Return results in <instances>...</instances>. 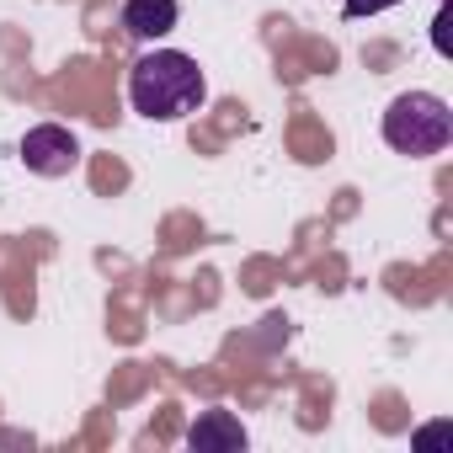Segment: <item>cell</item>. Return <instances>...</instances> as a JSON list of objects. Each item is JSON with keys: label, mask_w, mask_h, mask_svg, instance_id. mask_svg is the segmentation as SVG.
I'll use <instances>...</instances> for the list:
<instances>
[{"label": "cell", "mask_w": 453, "mask_h": 453, "mask_svg": "<svg viewBox=\"0 0 453 453\" xmlns=\"http://www.w3.org/2000/svg\"><path fill=\"white\" fill-rule=\"evenodd\" d=\"M22 165L38 176H70L81 165V139L59 123H38L22 134Z\"/></svg>", "instance_id": "cell-3"}, {"label": "cell", "mask_w": 453, "mask_h": 453, "mask_svg": "<svg viewBox=\"0 0 453 453\" xmlns=\"http://www.w3.org/2000/svg\"><path fill=\"white\" fill-rule=\"evenodd\" d=\"M203 96H208V81H203L197 59H187V54H176V49L144 54V59L134 65V75H128V102H134V112L150 118V123H176V118L197 112Z\"/></svg>", "instance_id": "cell-1"}, {"label": "cell", "mask_w": 453, "mask_h": 453, "mask_svg": "<svg viewBox=\"0 0 453 453\" xmlns=\"http://www.w3.org/2000/svg\"><path fill=\"white\" fill-rule=\"evenodd\" d=\"M187 442H192V448H246V426H241V416H230V411H203V416L187 426Z\"/></svg>", "instance_id": "cell-5"}, {"label": "cell", "mask_w": 453, "mask_h": 453, "mask_svg": "<svg viewBox=\"0 0 453 453\" xmlns=\"http://www.w3.org/2000/svg\"><path fill=\"white\" fill-rule=\"evenodd\" d=\"M448 139H453V112H448L442 96H432V91H405V96L389 102V112H384V144H389V150L421 160V155L448 150Z\"/></svg>", "instance_id": "cell-2"}, {"label": "cell", "mask_w": 453, "mask_h": 453, "mask_svg": "<svg viewBox=\"0 0 453 453\" xmlns=\"http://www.w3.org/2000/svg\"><path fill=\"white\" fill-rule=\"evenodd\" d=\"M389 6H400V0H347V22H357V17H379V12H389Z\"/></svg>", "instance_id": "cell-6"}, {"label": "cell", "mask_w": 453, "mask_h": 453, "mask_svg": "<svg viewBox=\"0 0 453 453\" xmlns=\"http://www.w3.org/2000/svg\"><path fill=\"white\" fill-rule=\"evenodd\" d=\"M176 0H123V27L134 33V38H144V43H155V38H165L171 27H176Z\"/></svg>", "instance_id": "cell-4"}]
</instances>
